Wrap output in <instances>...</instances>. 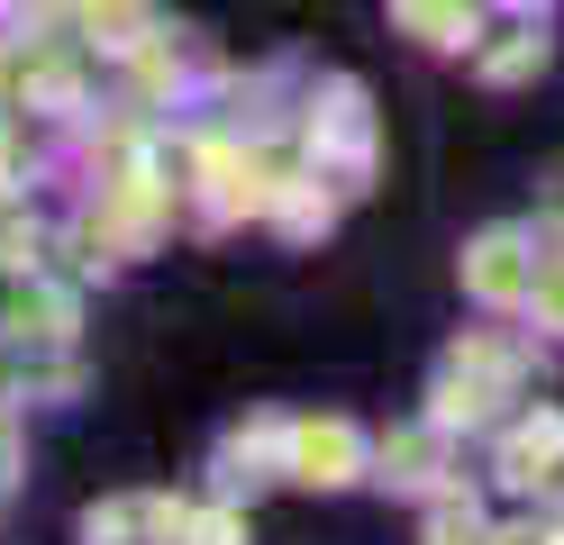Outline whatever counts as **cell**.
Listing matches in <instances>:
<instances>
[{
    "mask_svg": "<svg viewBox=\"0 0 564 545\" xmlns=\"http://www.w3.org/2000/svg\"><path fill=\"white\" fill-rule=\"evenodd\" d=\"M292 472L301 482H356V427H301L292 436Z\"/></svg>",
    "mask_w": 564,
    "mask_h": 545,
    "instance_id": "obj_1",
    "label": "cell"
},
{
    "mask_svg": "<svg viewBox=\"0 0 564 545\" xmlns=\"http://www.w3.org/2000/svg\"><path fill=\"white\" fill-rule=\"evenodd\" d=\"M474 291H482V301H519V291H528L519 237H482V246H474Z\"/></svg>",
    "mask_w": 564,
    "mask_h": 545,
    "instance_id": "obj_2",
    "label": "cell"
},
{
    "mask_svg": "<svg viewBox=\"0 0 564 545\" xmlns=\"http://www.w3.org/2000/svg\"><path fill=\"white\" fill-rule=\"evenodd\" d=\"M528 64H546V46H538V36H519V46H501V55H491V83H519Z\"/></svg>",
    "mask_w": 564,
    "mask_h": 545,
    "instance_id": "obj_3",
    "label": "cell"
}]
</instances>
